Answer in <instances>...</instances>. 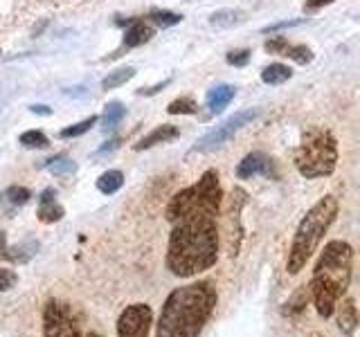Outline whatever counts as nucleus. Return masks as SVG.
I'll return each instance as SVG.
<instances>
[{
	"label": "nucleus",
	"instance_id": "nucleus-1",
	"mask_svg": "<svg viewBox=\"0 0 360 337\" xmlns=\"http://www.w3.org/2000/svg\"><path fill=\"white\" fill-rule=\"evenodd\" d=\"M223 202L221 178L207 168L194 185L169 200L165 216L172 225L167 270L178 279H191L219 261V213Z\"/></svg>",
	"mask_w": 360,
	"mask_h": 337
},
{
	"label": "nucleus",
	"instance_id": "nucleus-2",
	"mask_svg": "<svg viewBox=\"0 0 360 337\" xmlns=\"http://www.w3.org/2000/svg\"><path fill=\"white\" fill-rule=\"evenodd\" d=\"M217 286L207 279L174 288L160 308L155 337H198L217 310Z\"/></svg>",
	"mask_w": 360,
	"mask_h": 337
},
{
	"label": "nucleus",
	"instance_id": "nucleus-3",
	"mask_svg": "<svg viewBox=\"0 0 360 337\" xmlns=\"http://www.w3.org/2000/svg\"><path fill=\"white\" fill-rule=\"evenodd\" d=\"M354 277V247L347 241L326 243L318 263L313 267V277L309 281V292L313 297V306L320 317H331L335 306L347 295Z\"/></svg>",
	"mask_w": 360,
	"mask_h": 337
},
{
	"label": "nucleus",
	"instance_id": "nucleus-4",
	"mask_svg": "<svg viewBox=\"0 0 360 337\" xmlns=\"http://www.w3.org/2000/svg\"><path fill=\"white\" fill-rule=\"evenodd\" d=\"M338 198L335 196H324L307 211L297 225V232L292 236L288 258H286V270L288 275H300L307 263L311 261V256L318 252V247L324 239V234L329 232V227L338 218Z\"/></svg>",
	"mask_w": 360,
	"mask_h": 337
},
{
	"label": "nucleus",
	"instance_id": "nucleus-5",
	"mask_svg": "<svg viewBox=\"0 0 360 337\" xmlns=\"http://www.w3.org/2000/svg\"><path fill=\"white\" fill-rule=\"evenodd\" d=\"M295 166L302 178L315 180L331 176L338 166V142L331 131L311 126L304 131L295 151Z\"/></svg>",
	"mask_w": 360,
	"mask_h": 337
},
{
	"label": "nucleus",
	"instance_id": "nucleus-6",
	"mask_svg": "<svg viewBox=\"0 0 360 337\" xmlns=\"http://www.w3.org/2000/svg\"><path fill=\"white\" fill-rule=\"evenodd\" d=\"M82 315L72 303L50 299L43 310V337H82Z\"/></svg>",
	"mask_w": 360,
	"mask_h": 337
},
{
	"label": "nucleus",
	"instance_id": "nucleus-7",
	"mask_svg": "<svg viewBox=\"0 0 360 337\" xmlns=\"http://www.w3.org/2000/svg\"><path fill=\"white\" fill-rule=\"evenodd\" d=\"M259 117V108H248V110H241L236 112V115H232L230 119H225L223 124H219L217 128L210 131L207 135H202V138L194 144V153H210L214 149H221V146L225 142H230L236 133H239L241 128H245L248 124H250L252 119Z\"/></svg>",
	"mask_w": 360,
	"mask_h": 337
},
{
	"label": "nucleus",
	"instance_id": "nucleus-8",
	"mask_svg": "<svg viewBox=\"0 0 360 337\" xmlns=\"http://www.w3.org/2000/svg\"><path fill=\"white\" fill-rule=\"evenodd\" d=\"M153 310L149 303H131L117 317V337H149Z\"/></svg>",
	"mask_w": 360,
	"mask_h": 337
},
{
	"label": "nucleus",
	"instance_id": "nucleus-9",
	"mask_svg": "<svg viewBox=\"0 0 360 337\" xmlns=\"http://www.w3.org/2000/svg\"><path fill=\"white\" fill-rule=\"evenodd\" d=\"M266 50L270 54H277V56H286V59H292L300 65H307L313 61V52L307 45H292L286 39L275 37L273 41H266Z\"/></svg>",
	"mask_w": 360,
	"mask_h": 337
},
{
	"label": "nucleus",
	"instance_id": "nucleus-10",
	"mask_svg": "<svg viewBox=\"0 0 360 337\" xmlns=\"http://www.w3.org/2000/svg\"><path fill=\"white\" fill-rule=\"evenodd\" d=\"M236 176L241 180L248 178H255V176H273V160L262 153V151H255V153H248L243 160L236 166Z\"/></svg>",
	"mask_w": 360,
	"mask_h": 337
},
{
	"label": "nucleus",
	"instance_id": "nucleus-11",
	"mask_svg": "<svg viewBox=\"0 0 360 337\" xmlns=\"http://www.w3.org/2000/svg\"><path fill=\"white\" fill-rule=\"evenodd\" d=\"M65 209L59 205V200H56V191L54 189H45L43 194L39 196V220L41 223H59L63 218Z\"/></svg>",
	"mask_w": 360,
	"mask_h": 337
},
{
	"label": "nucleus",
	"instance_id": "nucleus-12",
	"mask_svg": "<svg viewBox=\"0 0 360 337\" xmlns=\"http://www.w3.org/2000/svg\"><path fill=\"white\" fill-rule=\"evenodd\" d=\"M338 329L345 337H354L358 329V310H356V301L352 297H347L342 303H338Z\"/></svg>",
	"mask_w": 360,
	"mask_h": 337
},
{
	"label": "nucleus",
	"instance_id": "nucleus-13",
	"mask_svg": "<svg viewBox=\"0 0 360 337\" xmlns=\"http://www.w3.org/2000/svg\"><path fill=\"white\" fill-rule=\"evenodd\" d=\"M180 135V128L174 126V124H162V126H155L149 135H144V138L133 146L135 151H146L151 149L155 144H165V142H172Z\"/></svg>",
	"mask_w": 360,
	"mask_h": 337
},
{
	"label": "nucleus",
	"instance_id": "nucleus-14",
	"mask_svg": "<svg viewBox=\"0 0 360 337\" xmlns=\"http://www.w3.org/2000/svg\"><path fill=\"white\" fill-rule=\"evenodd\" d=\"M236 90L234 86H228V84H221V86H214L207 97H205V104L210 108V112H214V115H219V112H223L225 108L230 106V101L234 99Z\"/></svg>",
	"mask_w": 360,
	"mask_h": 337
},
{
	"label": "nucleus",
	"instance_id": "nucleus-15",
	"mask_svg": "<svg viewBox=\"0 0 360 337\" xmlns=\"http://www.w3.org/2000/svg\"><path fill=\"white\" fill-rule=\"evenodd\" d=\"M153 37V27L144 20H133L131 27L124 34V45L127 48H140V45L149 43Z\"/></svg>",
	"mask_w": 360,
	"mask_h": 337
},
{
	"label": "nucleus",
	"instance_id": "nucleus-16",
	"mask_svg": "<svg viewBox=\"0 0 360 337\" xmlns=\"http://www.w3.org/2000/svg\"><path fill=\"white\" fill-rule=\"evenodd\" d=\"M292 77V70L284 63H270L268 67H264L262 72V81L268 84V86H281L286 84L288 79Z\"/></svg>",
	"mask_w": 360,
	"mask_h": 337
},
{
	"label": "nucleus",
	"instance_id": "nucleus-17",
	"mask_svg": "<svg viewBox=\"0 0 360 337\" xmlns=\"http://www.w3.org/2000/svg\"><path fill=\"white\" fill-rule=\"evenodd\" d=\"M122 187H124V176H122V171H117V168L104 171L97 178V189L101 191V194H106V196L117 194Z\"/></svg>",
	"mask_w": 360,
	"mask_h": 337
},
{
	"label": "nucleus",
	"instance_id": "nucleus-18",
	"mask_svg": "<svg viewBox=\"0 0 360 337\" xmlns=\"http://www.w3.org/2000/svg\"><path fill=\"white\" fill-rule=\"evenodd\" d=\"M241 20H243V14H241V11L221 9V11H214V14L210 16V25H212V27H219V29H228V27L239 25Z\"/></svg>",
	"mask_w": 360,
	"mask_h": 337
},
{
	"label": "nucleus",
	"instance_id": "nucleus-19",
	"mask_svg": "<svg viewBox=\"0 0 360 337\" xmlns=\"http://www.w3.org/2000/svg\"><path fill=\"white\" fill-rule=\"evenodd\" d=\"M133 77H135V67H131V65L120 67V70H115V72H108V77L104 79V81H101V88H104V90L120 88L127 81H131Z\"/></svg>",
	"mask_w": 360,
	"mask_h": 337
},
{
	"label": "nucleus",
	"instance_id": "nucleus-20",
	"mask_svg": "<svg viewBox=\"0 0 360 337\" xmlns=\"http://www.w3.org/2000/svg\"><path fill=\"white\" fill-rule=\"evenodd\" d=\"M30 198H32L30 189H25V187H18V185H14V187L5 189V191H3V196H0V200L7 202L9 207H22V205H25V202H27Z\"/></svg>",
	"mask_w": 360,
	"mask_h": 337
},
{
	"label": "nucleus",
	"instance_id": "nucleus-21",
	"mask_svg": "<svg viewBox=\"0 0 360 337\" xmlns=\"http://www.w3.org/2000/svg\"><path fill=\"white\" fill-rule=\"evenodd\" d=\"M124 115H127V108H124L120 101H110V104L104 108V115H101V121H104V126L108 131H112L117 126V124L124 119Z\"/></svg>",
	"mask_w": 360,
	"mask_h": 337
},
{
	"label": "nucleus",
	"instance_id": "nucleus-22",
	"mask_svg": "<svg viewBox=\"0 0 360 337\" xmlns=\"http://www.w3.org/2000/svg\"><path fill=\"white\" fill-rule=\"evenodd\" d=\"M37 250H39V243L25 241V243H20L16 247H11V250H7V258H11V261H18V263H25L34 254H37Z\"/></svg>",
	"mask_w": 360,
	"mask_h": 337
},
{
	"label": "nucleus",
	"instance_id": "nucleus-23",
	"mask_svg": "<svg viewBox=\"0 0 360 337\" xmlns=\"http://www.w3.org/2000/svg\"><path fill=\"white\" fill-rule=\"evenodd\" d=\"M167 112L169 115H196L198 104L191 97H180V99H174L172 104L167 106Z\"/></svg>",
	"mask_w": 360,
	"mask_h": 337
},
{
	"label": "nucleus",
	"instance_id": "nucleus-24",
	"mask_svg": "<svg viewBox=\"0 0 360 337\" xmlns=\"http://www.w3.org/2000/svg\"><path fill=\"white\" fill-rule=\"evenodd\" d=\"M149 20L158 27H172V25H178L183 16L180 14H174V11H165V9H153L149 14Z\"/></svg>",
	"mask_w": 360,
	"mask_h": 337
},
{
	"label": "nucleus",
	"instance_id": "nucleus-25",
	"mask_svg": "<svg viewBox=\"0 0 360 337\" xmlns=\"http://www.w3.org/2000/svg\"><path fill=\"white\" fill-rule=\"evenodd\" d=\"M20 144L25 146V149H48L50 140L45 138V133L41 131H25L20 135Z\"/></svg>",
	"mask_w": 360,
	"mask_h": 337
},
{
	"label": "nucleus",
	"instance_id": "nucleus-26",
	"mask_svg": "<svg viewBox=\"0 0 360 337\" xmlns=\"http://www.w3.org/2000/svg\"><path fill=\"white\" fill-rule=\"evenodd\" d=\"M50 168V173L54 176H70L77 171V164L72 160H68V157H56V160H48V164H45Z\"/></svg>",
	"mask_w": 360,
	"mask_h": 337
},
{
	"label": "nucleus",
	"instance_id": "nucleus-27",
	"mask_svg": "<svg viewBox=\"0 0 360 337\" xmlns=\"http://www.w3.org/2000/svg\"><path fill=\"white\" fill-rule=\"evenodd\" d=\"M95 124H97V117L93 115V117H88V119H84V121L75 124V126H68V128H63V131H61V138H63V140L79 138V135H84V133H88L90 128H93Z\"/></svg>",
	"mask_w": 360,
	"mask_h": 337
},
{
	"label": "nucleus",
	"instance_id": "nucleus-28",
	"mask_svg": "<svg viewBox=\"0 0 360 337\" xmlns=\"http://www.w3.org/2000/svg\"><path fill=\"white\" fill-rule=\"evenodd\" d=\"M307 299H309V286H302V290H297L295 295H292V299L286 303V312L292 315V312H302L304 306H307Z\"/></svg>",
	"mask_w": 360,
	"mask_h": 337
},
{
	"label": "nucleus",
	"instance_id": "nucleus-29",
	"mask_svg": "<svg viewBox=\"0 0 360 337\" xmlns=\"http://www.w3.org/2000/svg\"><path fill=\"white\" fill-rule=\"evenodd\" d=\"M18 284V275L9 267H0V292H7Z\"/></svg>",
	"mask_w": 360,
	"mask_h": 337
},
{
	"label": "nucleus",
	"instance_id": "nucleus-30",
	"mask_svg": "<svg viewBox=\"0 0 360 337\" xmlns=\"http://www.w3.org/2000/svg\"><path fill=\"white\" fill-rule=\"evenodd\" d=\"M248 61H250V52L248 50H234L228 54V63L234 67H243V65H248Z\"/></svg>",
	"mask_w": 360,
	"mask_h": 337
},
{
	"label": "nucleus",
	"instance_id": "nucleus-31",
	"mask_svg": "<svg viewBox=\"0 0 360 337\" xmlns=\"http://www.w3.org/2000/svg\"><path fill=\"white\" fill-rule=\"evenodd\" d=\"M331 3H333V0H307V3H304V9L315 11V9H320L324 5H331Z\"/></svg>",
	"mask_w": 360,
	"mask_h": 337
},
{
	"label": "nucleus",
	"instance_id": "nucleus-32",
	"mask_svg": "<svg viewBox=\"0 0 360 337\" xmlns=\"http://www.w3.org/2000/svg\"><path fill=\"white\" fill-rule=\"evenodd\" d=\"M120 146V140H110V142H106L104 146H101V149L97 151V157H101V155H106V153H112Z\"/></svg>",
	"mask_w": 360,
	"mask_h": 337
},
{
	"label": "nucleus",
	"instance_id": "nucleus-33",
	"mask_svg": "<svg viewBox=\"0 0 360 337\" xmlns=\"http://www.w3.org/2000/svg\"><path fill=\"white\" fill-rule=\"evenodd\" d=\"M300 20H286V22H277V25H270L266 27L264 32H275V29H281V27H292V25H297Z\"/></svg>",
	"mask_w": 360,
	"mask_h": 337
},
{
	"label": "nucleus",
	"instance_id": "nucleus-34",
	"mask_svg": "<svg viewBox=\"0 0 360 337\" xmlns=\"http://www.w3.org/2000/svg\"><path fill=\"white\" fill-rule=\"evenodd\" d=\"M7 234L5 232H0V258H7Z\"/></svg>",
	"mask_w": 360,
	"mask_h": 337
},
{
	"label": "nucleus",
	"instance_id": "nucleus-35",
	"mask_svg": "<svg viewBox=\"0 0 360 337\" xmlns=\"http://www.w3.org/2000/svg\"><path fill=\"white\" fill-rule=\"evenodd\" d=\"M165 86H169V79H167V81H162V84H158V86H153L151 90H140V95H155V93H158V90H162Z\"/></svg>",
	"mask_w": 360,
	"mask_h": 337
},
{
	"label": "nucleus",
	"instance_id": "nucleus-36",
	"mask_svg": "<svg viewBox=\"0 0 360 337\" xmlns=\"http://www.w3.org/2000/svg\"><path fill=\"white\" fill-rule=\"evenodd\" d=\"M30 110H32V112H39V115H50L48 106H32Z\"/></svg>",
	"mask_w": 360,
	"mask_h": 337
},
{
	"label": "nucleus",
	"instance_id": "nucleus-37",
	"mask_svg": "<svg viewBox=\"0 0 360 337\" xmlns=\"http://www.w3.org/2000/svg\"><path fill=\"white\" fill-rule=\"evenodd\" d=\"M82 337H101L99 333H95V331H88V333H84Z\"/></svg>",
	"mask_w": 360,
	"mask_h": 337
},
{
	"label": "nucleus",
	"instance_id": "nucleus-38",
	"mask_svg": "<svg viewBox=\"0 0 360 337\" xmlns=\"http://www.w3.org/2000/svg\"><path fill=\"white\" fill-rule=\"evenodd\" d=\"M313 337H320V335H313Z\"/></svg>",
	"mask_w": 360,
	"mask_h": 337
}]
</instances>
